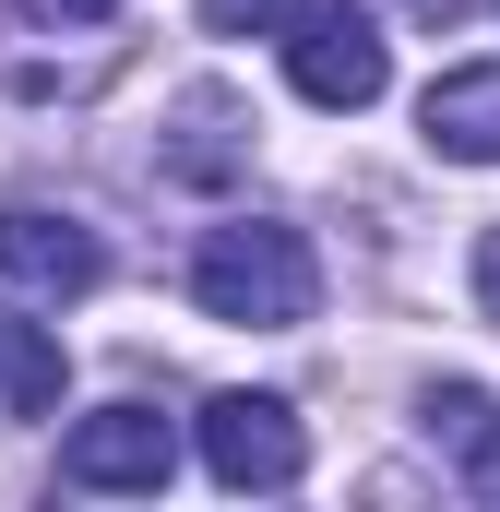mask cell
<instances>
[{
  "mask_svg": "<svg viewBox=\"0 0 500 512\" xmlns=\"http://www.w3.org/2000/svg\"><path fill=\"white\" fill-rule=\"evenodd\" d=\"M191 298H203L215 322L286 334V322H310V310H322V262H310L298 227L239 215V227H203V251H191Z\"/></svg>",
  "mask_w": 500,
  "mask_h": 512,
  "instance_id": "obj_1",
  "label": "cell"
},
{
  "mask_svg": "<svg viewBox=\"0 0 500 512\" xmlns=\"http://www.w3.org/2000/svg\"><path fill=\"white\" fill-rule=\"evenodd\" d=\"M203 465H215V489H298L310 429H298L286 393H215L203 405Z\"/></svg>",
  "mask_w": 500,
  "mask_h": 512,
  "instance_id": "obj_2",
  "label": "cell"
},
{
  "mask_svg": "<svg viewBox=\"0 0 500 512\" xmlns=\"http://www.w3.org/2000/svg\"><path fill=\"white\" fill-rule=\"evenodd\" d=\"M286 84L310 96V108H381V84H393V36H381L370 12H298V36H286Z\"/></svg>",
  "mask_w": 500,
  "mask_h": 512,
  "instance_id": "obj_3",
  "label": "cell"
},
{
  "mask_svg": "<svg viewBox=\"0 0 500 512\" xmlns=\"http://www.w3.org/2000/svg\"><path fill=\"white\" fill-rule=\"evenodd\" d=\"M60 477H72V489H167V477H179V429H167L155 405H96V417H72Z\"/></svg>",
  "mask_w": 500,
  "mask_h": 512,
  "instance_id": "obj_4",
  "label": "cell"
},
{
  "mask_svg": "<svg viewBox=\"0 0 500 512\" xmlns=\"http://www.w3.org/2000/svg\"><path fill=\"white\" fill-rule=\"evenodd\" d=\"M0 274L24 286V298H84L108 251H96V227L84 215H48V203H0Z\"/></svg>",
  "mask_w": 500,
  "mask_h": 512,
  "instance_id": "obj_5",
  "label": "cell"
},
{
  "mask_svg": "<svg viewBox=\"0 0 500 512\" xmlns=\"http://www.w3.org/2000/svg\"><path fill=\"white\" fill-rule=\"evenodd\" d=\"M417 131H429V155H453V167H500V60L441 72V84L417 96Z\"/></svg>",
  "mask_w": 500,
  "mask_h": 512,
  "instance_id": "obj_6",
  "label": "cell"
},
{
  "mask_svg": "<svg viewBox=\"0 0 500 512\" xmlns=\"http://www.w3.org/2000/svg\"><path fill=\"white\" fill-rule=\"evenodd\" d=\"M239 167H250V120H239V96L191 84V96H179V143H167V179H239Z\"/></svg>",
  "mask_w": 500,
  "mask_h": 512,
  "instance_id": "obj_7",
  "label": "cell"
},
{
  "mask_svg": "<svg viewBox=\"0 0 500 512\" xmlns=\"http://www.w3.org/2000/svg\"><path fill=\"white\" fill-rule=\"evenodd\" d=\"M60 382H72L60 334L24 322V310H0V405H12V417H60Z\"/></svg>",
  "mask_w": 500,
  "mask_h": 512,
  "instance_id": "obj_8",
  "label": "cell"
},
{
  "mask_svg": "<svg viewBox=\"0 0 500 512\" xmlns=\"http://www.w3.org/2000/svg\"><path fill=\"white\" fill-rule=\"evenodd\" d=\"M191 12H203V36H298L310 0H191Z\"/></svg>",
  "mask_w": 500,
  "mask_h": 512,
  "instance_id": "obj_9",
  "label": "cell"
},
{
  "mask_svg": "<svg viewBox=\"0 0 500 512\" xmlns=\"http://www.w3.org/2000/svg\"><path fill=\"white\" fill-rule=\"evenodd\" d=\"M108 12H120V0H0V24H48V36H60V24H108Z\"/></svg>",
  "mask_w": 500,
  "mask_h": 512,
  "instance_id": "obj_10",
  "label": "cell"
},
{
  "mask_svg": "<svg viewBox=\"0 0 500 512\" xmlns=\"http://www.w3.org/2000/svg\"><path fill=\"white\" fill-rule=\"evenodd\" d=\"M465 489H489V501H500V429L477 441V453H465Z\"/></svg>",
  "mask_w": 500,
  "mask_h": 512,
  "instance_id": "obj_11",
  "label": "cell"
},
{
  "mask_svg": "<svg viewBox=\"0 0 500 512\" xmlns=\"http://www.w3.org/2000/svg\"><path fill=\"white\" fill-rule=\"evenodd\" d=\"M477 298H489V322H500V227L477 239Z\"/></svg>",
  "mask_w": 500,
  "mask_h": 512,
  "instance_id": "obj_12",
  "label": "cell"
}]
</instances>
